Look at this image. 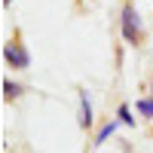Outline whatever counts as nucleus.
<instances>
[{"mask_svg": "<svg viewBox=\"0 0 153 153\" xmlns=\"http://www.w3.org/2000/svg\"><path fill=\"white\" fill-rule=\"evenodd\" d=\"M120 28H123V40L129 43V46H138L141 43V16H138V9L132 3H126L123 12H120Z\"/></svg>", "mask_w": 153, "mask_h": 153, "instance_id": "1", "label": "nucleus"}, {"mask_svg": "<svg viewBox=\"0 0 153 153\" xmlns=\"http://www.w3.org/2000/svg\"><path fill=\"white\" fill-rule=\"evenodd\" d=\"M120 126H123L120 120H110V123L104 126V129H101V132L95 135V147H101V144H104V141H110V138H113V132H117Z\"/></svg>", "mask_w": 153, "mask_h": 153, "instance_id": "4", "label": "nucleus"}, {"mask_svg": "<svg viewBox=\"0 0 153 153\" xmlns=\"http://www.w3.org/2000/svg\"><path fill=\"white\" fill-rule=\"evenodd\" d=\"M135 107H138V113H144L147 120H153V98H141Z\"/></svg>", "mask_w": 153, "mask_h": 153, "instance_id": "7", "label": "nucleus"}, {"mask_svg": "<svg viewBox=\"0 0 153 153\" xmlns=\"http://www.w3.org/2000/svg\"><path fill=\"white\" fill-rule=\"evenodd\" d=\"M22 92H25V89H22L19 83H12V80H3V98H6V101H16Z\"/></svg>", "mask_w": 153, "mask_h": 153, "instance_id": "5", "label": "nucleus"}, {"mask_svg": "<svg viewBox=\"0 0 153 153\" xmlns=\"http://www.w3.org/2000/svg\"><path fill=\"white\" fill-rule=\"evenodd\" d=\"M117 120H120L123 126H129V129H135V117H132L129 104H120V107H117Z\"/></svg>", "mask_w": 153, "mask_h": 153, "instance_id": "6", "label": "nucleus"}, {"mask_svg": "<svg viewBox=\"0 0 153 153\" xmlns=\"http://www.w3.org/2000/svg\"><path fill=\"white\" fill-rule=\"evenodd\" d=\"M3 58H6L9 68H19V71H25V68L31 65V52L22 43H6L3 46Z\"/></svg>", "mask_w": 153, "mask_h": 153, "instance_id": "2", "label": "nucleus"}, {"mask_svg": "<svg viewBox=\"0 0 153 153\" xmlns=\"http://www.w3.org/2000/svg\"><path fill=\"white\" fill-rule=\"evenodd\" d=\"M76 123H80V129H92V123H95V117H92V101H89V92L86 89H80V113H76Z\"/></svg>", "mask_w": 153, "mask_h": 153, "instance_id": "3", "label": "nucleus"}, {"mask_svg": "<svg viewBox=\"0 0 153 153\" xmlns=\"http://www.w3.org/2000/svg\"><path fill=\"white\" fill-rule=\"evenodd\" d=\"M9 3H12V0H3V6H9Z\"/></svg>", "mask_w": 153, "mask_h": 153, "instance_id": "8", "label": "nucleus"}]
</instances>
